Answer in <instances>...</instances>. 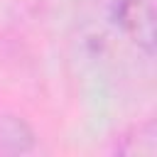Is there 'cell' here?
<instances>
[{"label": "cell", "mask_w": 157, "mask_h": 157, "mask_svg": "<svg viewBox=\"0 0 157 157\" xmlns=\"http://www.w3.org/2000/svg\"><path fill=\"white\" fill-rule=\"evenodd\" d=\"M118 22L147 54L155 52V0H120Z\"/></svg>", "instance_id": "6da1fadb"}, {"label": "cell", "mask_w": 157, "mask_h": 157, "mask_svg": "<svg viewBox=\"0 0 157 157\" xmlns=\"http://www.w3.org/2000/svg\"><path fill=\"white\" fill-rule=\"evenodd\" d=\"M29 130L12 115H0V152H25L29 147Z\"/></svg>", "instance_id": "7a4b0ae2"}]
</instances>
